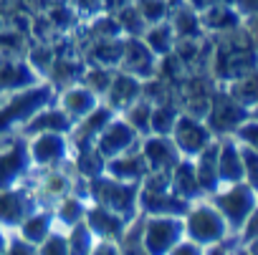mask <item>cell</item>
Instances as JSON below:
<instances>
[{
  "instance_id": "cell-11",
  "label": "cell",
  "mask_w": 258,
  "mask_h": 255,
  "mask_svg": "<svg viewBox=\"0 0 258 255\" xmlns=\"http://www.w3.org/2000/svg\"><path fill=\"white\" fill-rule=\"evenodd\" d=\"M177 144V149L182 152V157H198L208 144H213L218 137L213 134V129L208 126V121L203 116H195V114H185L180 111L177 121H175V129L170 134Z\"/></svg>"
},
{
  "instance_id": "cell-22",
  "label": "cell",
  "mask_w": 258,
  "mask_h": 255,
  "mask_svg": "<svg viewBox=\"0 0 258 255\" xmlns=\"http://www.w3.org/2000/svg\"><path fill=\"white\" fill-rule=\"evenodd\" d=\"M124 36L121 38H79V48L86 63H101L119 68L121 53H124Z\"/></svg>"
},
{
  "instance_id": "cell-52",
  "label": "cell",
  "mask_w": 258,
  "mask_h": 255,
  "mask_svg": "<svg viewBox=\"0 0 258 255\" xmlns=\"http://www.w3.org/2000/svg\"><path fill=\"white\" fill-rule=\"evenodd\" d=\"M250 114H253V116H258V106H255V109H253V111H250Z\"/></svg>"
},
{
  "instance_id": "cell-3",
  "label": "cell",
  "mask_w": 258,
  "mask_h": 255,
  "mask_svg": "<svg viewBox=\"0 0 258 255\" xmlns=\"http://www.w3.org/2000/svg\"><path fill=\"white\" fill-rule=\"evenodd\" d=\"M182 225H185V237L195 240L203 250L215 247L230 232L223 212L213 205L210 197H200L190 202L187 212L182 215Z\"/></svg>"
},
{
  "instance_id": "cell-2",
  "label": "cell",
  "mask_w": 258,
  "mask_h": 255,
  "mask_svg": "<svg viewBox=\"0 0 258 255\" xmlns=\"http://www.w3.org/2000/svg\"><path fill=\"white\" fill-rule=\"evenodd\" d=\"M58 91L43 78L28 89L13 91L0 99V139L21 132L23 126L48 104H53Z\"/></svg>"
},
{
  "instance_id": "cell-40",
  "label": "cell",
  "mask_w": 258,
  "mask_h": 255,
  "mask_svg": "<svg viewBox=\"0 0 258 255\" xmlns=\"http://www.w3.org/2000/svg\"><path fill=\"white\" fill-rule=\"evenodd\" d=\"M142 235H145V212H137L126 222V227L119 237L121 252H145L142 250Z\"/></svg>"
},
{
  "instance_id": "cell-29",
  "label": "cell",
  "mask_w": 258,
  "mask_h": 255,
  "mask_svg": "<svg viewBox=\"0 0 258 255\" xmlns=\"http://www.w3.org/2000/svg\"><path fill=\"white\" fill-rule=\"evenodd\" d=\"M218 147H220V142L215 139V142L208 144L198 157H192V162H195V172H198V182H200L205 197L215 195V192L223 187L220 175H218Z\"/></svg>"
},
{
  "instance_id": "cell-27",
  "label": "cell",
  "mask_w": 258,
  "mask_h": 255,
  "mask_svg": "<svg viewBox=\"0 0 258 255\" xmlns=\"http://www.w3.org/2000/svg\"><path fill=\"white\" fill-rule=\"evenodd\" d=\"M150 172L145 157L140 149H129L124 154H116L111 159H106V175L114 180H124V182H142L145 175Z\"/></svg>"
},
{
  "instance_id": "cell-23",
  "label": "cell",
  "mask_w": 258,
  "mask_h": 255,
  "mask_svg": "<svg viewBox=\"0 0 258 255\" xmlns=\"http://www.w3.org/2000/svg\"><path fill=\"white\" fill-rule=\"evenodd\" d=\"M56 101H58V106H61L63 111H69V114L74 116V121H76V119L86 116L91 109H96V106L101 104V96H99L96 91H91L86 83L79 81V83H71V86L61 89L58 96H56Z\"/></svg>"
},
{
  "instance_id": "cell-33",
  "label": "cell",
  "mask_w": 258,
  "mask_h": 255,
  "mask_svg": "<svg viewBox=\"0 0 258 255\" xmlns=\"http://www.w3.org/2000/svg\"><path fill=\"white\" fill-rule=\"evenodd\" d=\"M86 207H89V202H86L84 197H79V195H74V192L63 195V197L53 205V215H56L58 227L66 230V227L81 222V220L86 217Z\"/></svg>"
},
{
  "instance_id": "cell-36",
  "label": "cell",
  "mask_w": 258,
  "mask_h": 255,
  "mask_svg": "<svg viewBox=\"0 0 258 255\" xmlns=\"http://www.w3.org/2000/svg\"><path fill=\"white\" fill-rule=\"evenodd\" d=\"M66 237H69V252H79V255L94 252L96 235L91 232V227L86 225V220H81V222L66 227Z\"/></svg>"
},
{
  "instance_id": "cell-41",
  "label": "cell",
  "mask_w": 258,
  "mask_h": 255,
  "mask_svg": "<svg viewBox=\"0 0 258 255\" xmlns=\"http://www.w3.org/2000/svg\"><path fill=\"white\" fill-rule=\"evenodd\" d=\"M135 6L142 13V18L147 21V26H152V23L170 21L175 0H135Z\"/></svg>"
},
{
  "instance_id": "cell-9",
  "label": "cell",
  "mask_w": 258,
  "mask_h": 255,
  "mask_svg": "<svg viewBox=\"0 0 258 255\" xmlns=\"http://www.w3.org/2000/svg\"><path fill=\"white\" fill-rule=\"evenodd\" d=\"M250 116V109H245L243 104H238L223 86H218L210 96V106L205 114V121L213 129V134L220 137H233L235 129Z\"/></svg>"
},
{
  "instance_id": "cell-12",
  "label": "cell",
  "mask_w": 258,
  "mask_h": 255,
  "mask_svg": "<svg viewBox=\"0 0 258 255\" xmlns=\"http://www.w3.org/2000/svg\"><path fill=\"white\" fill-rule=\"evenodd\" d=\"M38 195L31 182L16 185V187H3L0 190V225L16 230L36 207H38Z\"/></svg>"
},
{
  "instance_id": "cell-31",
  "label": "cell",
  "mask_w": 258,
  "mask_h": 255,
  "mask_svg": "<svg viewBox=\"0 0 258 255\" xmlns=\"http://www.w3.org/2000/svg\"><path fill=\"white\" fill-rule=\"evenodd\" d=\"M238 104H243L245 109H255L258 106V68H253V71H248V73H243V76H238V78H233V81H228V83H220Z\"/></svg>"
},
{
  "instance_id": "cell-24",
  "label": "cell",
  "mask_w": 258,
  "mask_h": 255,
  "mask_svg": "<svg viewBox=\"0 0 258 255\" xmlns=\"http://www.w3.org/2000/svg\"><path fill=\"white\" fill-rule=\"evenodd\" d=\"M84 68H86V61H84L81 53H61V56L53 58V63L46 73V81L56 91H61L71 83H79L81 76H84Z\"/></svg>"
},
{
  "instance_id": "cell-14",
  "label": "cell",
  "mask_w": 258,
  "mask_h": 255,
  "mask_svg": "<svg viewBox=\"0 0 258 255\" xmlns=\"http://www.w3.org/2000/svg\"><path fill=\"white\" fill-rule=\"evenodd\" d=\"M43 81L26 56H0V99Z\"/></svg>"
},
{
  "instance_id": "cell-13",
  "label": "cell",
  "mask_w": 258,
  "mask_h": 255,
  "mask_svg": "<svg viewBox=\"0 0 258 255\" xmlns=\"http://www.w3.org/2000/svg\"><path fill=\"white\" fill-rule=\"evenodd\" d=\"M140 144H142V134L129 121H124L119 114L104 126V132L96 137V149L106 159H111L116 154H124L129 149H140Z\"/></svg>"
},
{
  "instance_id": "cell-18",
  "label": "cell",
  "mask_w": 258,
  "mask_h": 255,
  "mask_svg": "<svg viewBox=\"0 0 258 255\" xmlns=\"http://www.w3.org/2000/svg\"><path fill=\"white\" fill-rule=\"evenodd\" d=\"M116 116V111L109 106V104H99L96 109H91L86 116H81V119H76V124H74V129H71V144H74V149H79V147H89V144H96V137L104 132V126L111 121Z\"/></svg>"
},
{
  "instance_id": "cell-50",
  "label": "cell",
  "mask_w": 258,
  "mask_h": 255,
  "mask_svg": "<svg viewBox=\"0 0 258 255\" xmlns=\"http://www.w3.org/2000/svg\"><path fill=\"white\" fill-rule=\"evenodd\" d=\"M187 6H192L195 11H205V8H210V6H215V3H223V0H185ZM230 3V0H228Z\"/></svg>"
},
{
  "instance_id": "cell-8",
  "label": "cell",
  "mask_w": 258,
  "mask_h": 255,
  "mask_svg": "<svg viewBox=\"0 0 258 255\" xmlns=\"http://www.w3.org/2000/svg\"><path fill=\"white\" fill-rule=\"evenodd\" d=\"M182 237H185L182 215H145V235H142L145 252L170 255Z\"/></svg>"
},
{
  "instance_id": "cell-44",
  "label": "cell",
  "mask_w": 258,
  "mask_h": 255,
  "mask_svg": "<svg viewBox=\"0 0 258 255\" xmlns=\"http://www.w3.org/2000/svg\"><path fill=\"white\" fill-rule=\"evenodd\" d=\"M240 152H243V182L258 190V149L240 144Z\"/></svg>"
},
{
  "instance_id": "cell-30",
  "label": "cell",
  "mask_w": 258,
  "mask_h": 255,
  "mask_svg": "<svg viewBox=\"0 0 258 255\" xmlns=\"http://www.w3.org/2000/svg\"><path fill=\"white\" fill-rule=\"evenodd\" d=\"M170 187H172L175 195H180V197L187 200V202H195V200L205 197V195H203V187H200V182H198L195 162H192L190 157H182V159L172 167V172H170Z\"/></svg>"
},
{
  "instance_id": "cell-10",
  "label": "cell",
  "mask_w": 258,
  "mask_h": 255,
  "mask_svg": "<svg viewBox=\"0 0 258 255\" xmlns=\"http://www.w3.org/2000/svg\"><path fill=\"white\" fill-rule=\"evenodd\" d=\"M28 149L36 169H51L61 167L74 157V144L71 137L63 132H41L28 137Z\"/></svg>"
},
{
  "instance_id": "cell-19",
  "label": "cell",
  "mask_w": 258,
  "mask_h": 255,
  "mask_svg": "<svg viewBox=\"0 0 258 255\" xmlns=\"http://www.w3.org/2000/svg\"><path fill=\"white\" fill-rule=\"evenodd\" d=\"M200 18H203V28H205L208 38L228 36V33H235L245 26V18L238 13V8L233 3H228V0L200 11Z\"/></svg>"
},
{
  "instance_id": "cell-28",
  "label": "cell",
  "mask_w": 258,
  "mask_h": 255,
  "mask_svg": "<svg viewBox=\"0 0 258 255\" xmlns=\"http://www.w3.org/2000/svg\"><path fill=\"white\" fill-rule=\"evenodd\" d=\"M53 227H58V222H56V215H53V207H48V205H38L18 227H16V232L21 235V237H26L31 245H41L46 237H48V232L53 230Z\"/></svg>"
},
{
  "instance_id": "cell-17",
  "label": "cell",
  "mask_w": 258,
  "mask_h": 255,
  "mask_svg": "<svg viewBox=\"0 0 258 255\" xmlns=\"http://www.w3.org/2000/svg\"><path fill=\"white\" fill-rule=\"evenodd\" d=\"M142 86H145V81L140 76L116 68V73H114V78H111V83H109L101 101L109 104L116 114H121L126 106H132L135 101L142 99Z\"/></svg>"
},
{
  "instance_id": "cell-32",
  "label": "cell",
  "mask_w": 258,
  "mask_h": 255,
  "mask_svg": "<svg viewBox=\"0 0 258 255\" xmlns=\"http://www.w3.org/2000/svg\"><path fill=\"white\" fill-rule=\"evenodd\" d=\"M76 172L86 180H94V177H101L106 175V157L96 149V144H89V147H79L74 149V157H71Z\"/></svg>"
},
{
  "instance_id": "cell-25",
  "label": "cell",
  "mask_w": 258,
  "mask_h": 255,
  "mask_svg": "<svg viewBox=\"0 0 258 255\" xmlns=\"http://www.w3.org/2000/svg\"><path fill=\"white\" fill-rule=\"evenodd\" d=\"M170 26L177 36V41H198L205 38V28H203V18L200 11H195L192 6H187L185 0H175L172 13H170Z\"/></svg>"
},
{
  "instance_id": "cell-39",
  "label": "cell",
  "mask_w": 258,
  "mask_h": 255,
  "mask_svg": "<svg viewBox=\"0 0 258 255\" xmlns=\"http://www.w3.org/2000/svg\"><path fill=\"white\" fill-rule=\"evenodd\" d=\"M114 16H116V21H119V26H121L124 38H140V36L147 31V21L142 18V13L137 11V6H135V3H132V6L119 8Z\"/></svg>"
},
{
  "instance_id": "cell-35",
  "label": "cell",
  "mask_w": 258,
  "mask_h": 255,
  "mask_svg": "<svg viewBox=\"0 0 258 255\" xmlns=\"http://www.w3.org/2000/svg\"><path fill=\"white\" fill-rule=\"evenodd\" d=\"M180 104L177 99H167L152 106V121H150V134H172L175 121L180 116Z\"/></svg>"
},
{
  "instance_id": "cell-15",
  "label": "cell",
  "mask_w": 258,
  "mask_h": 255,
  "mask_svg": "<svg viewBox=\"0 0 258 255\" xmlns=\"http://www.w3.org/2000/svg\"><path fill=\"white\" fill-rule=\"evenodd\" d=\"M140 152L152 172H172V167L182 159V152L177 149L175 139L170 134H147L142 137Z\"/></svg>"
},
{
  "instance_id": "cell-26",
  "label": "cell",
  "mask_w": 258,
  "mask_h": 255,
  "mask_svg": "<svg viewBox=\"0 0 258 255\" xmlns=\"http://www.w3.org/2000/svg\"><path fill=\"white\" fill-rule=\"evenodd\" d=\"M218 175L223 185L243 182V152L235 137H220L218 139Z\"/></svg>"
},
{
  "instance_id": "cell-48",
  "label": "cell",
  "mask_w": 258,
  "mask_h": 255,
  "mask_svg": "<svg viewBox=\"0 0 258 255\" xmlns=\"http://www.w3.org/2000/svg\"><path fill=\"white\" fill-rule=\"evenodd\" d=\"M135 0H104V11H109V13H116L119 8H124V6H132Z\"/></svg>"
},
{
  "instance_id": "cell-47",
  "label": "cell",
  "mask_w": 258,
  "mask_h": 255,
  "mask_svg": "<svg viewBox=\"0 0 258 255\" xmlns=\"http://www.w3.org/2000/svg\"><path fill=\"white\" fill-rule=\"evenodd\" d=\"M230 3L238 8V13H240L243 18L258 16V0H230Z\"/></svg>"
},
{
  "instance_id": "cell-5",
  "label": "cell",
  "mask_w": 258,
  "mask_h": 255,
  "mask_svg": "<svg viewBox=\"0 0 258 255\" xmlns=\"http://www.w3.org/2000/svg\"><path fill=\"white\" fill-rule=\"evenodd\" d=\"M187 200L172 192L170 172H147L140 182V212L145 215H185Z\"/></svg>"
},
{
  "instance_id": "cell-6",
  "label": "cell",
  "mask_w": 258,
  "mask_h": 255,
  "mask_svg": "<svg viewBox=\"0 0 258 255\" xmlns=\"http://www.w3.org/2000/svg\"><path fill=\"white\" fill-rule=\"evenodd\" d=\"M36 175V164L31 159L28 137L16 132L0 139V190L31 182Z\"/></svg>"
},
{
  "instance_id": "cell-7",
  "label": "cell",
  "mask_w": 258,
  "mask_h": 255,
  "mask_svg": "<svg viewBox=\"0 0 258 255\" xmlns=\"http://www.w3.org/2000/svg\"><path fill=\"white\" fill-rule=\"evenodd\" d=\"M210 200L223 212L230 232H238L248 220V215L253 212V207L258 205V190L250 187L248 182H233L223 185L215 195H210Z\"/></svg>"
},
{
  "instance_id": "cell-46",
  "label": "cell",
  "mask_w": 258,
  "mask_h": 255,
  "mask_svg": "<svg viewBox=\"0 0 258 255\" xmlns=\"http://www.w3.org/2000/svg\"><path fill=\"white\" fill-rule=\"evenodd\" d=\"M205 250L195 242V240H190V237H182L175 247H172V252L170 255H203Z\"/></svg>"
},
{
  "instance_id": "cell-45",
  "label": "cell",
  "mask_w": 258,
  "mask_h": 255,
  "mask_svg": "<svg viewBox=\"0 0 258 255\" xmlns=\"http://www.w3.org/2000/svg\"><path fill=\"white\" fill-rule=\"evenodd\" d=\"M238 232H240V240H243L245 247L253 245V242H258V205L253 207V212L248 215V220L243 222V227Z\"/></svg>"
},
{
  "instance_id": "cell-42",
  "label": "cell",
  "mask_w": 258,
  "mask_h": 255,
  "mask_svg": "<svg viewBox=\"0 0 258 255\" xmlns=\"http://www.w3.org/2000/svg\"><path fill=\"white\" fill-rule=\"evenodd\" d=\"M38 252L48 255V252H58V255H66L69 252V237H66V230L63 227H53L48 232V237L38 245Z\"/></svg>"
},
{
  "instance_id": "cell-4",
  "label": "cell",
  "mask_w": 258,
  "mask_h": 255,
  "mask_svg": "<svg viewBox=\"0 0 258 255\" xmlns=\"http://www.w3.org/2000/svg\"><path fill=\"white\" fill-rule=\"evenodd\" d=\"M89 197H91L89 202H99L119 212L126 220H132L140 212V185L137 182H124V180L101 175V177L89 180Z\"/></svg>"
},
{
  "instance_id": "cell-16",
  "label": "cell",
  "mask_w": 258,
  "mask_h": 255,
  "mask_svg": "<svg viewBox=\"0 0 258 255\" xmlns=\"http://www.w3.org/2000/svg\"><path fill=\"white\" fill-rule=\"evenodd\" d=\"M157 53L140 38H126L124 41V53H121V61H119V68L121 71H129L140 76L142 81L145 78H152L157 73Z\"/></svg>"
},
{
  "instance_id": "cell-43",
  "label": "cell",
  "mask_w": 258,
  "mask_h": 255,
  "mask_svg": "<svg viewBox=\"0 0 258 255\" xmlns=\"http://www.w3.org/2000/svg\"><path fill=\"white\" fill-rule=\"evenodd\" d=\"M235 139H238V144H243V147H250V149H258V116H248L238 129H235V134H233Z\"/></svg>"
},
{
  "instance_id": "cell-37",
  "label": "cell",
  "mask_w": 258,
  "mask_h": 255,
  "mask_svg": "<svg viewBox=\"0 0 258 255\" xmlns=\"http://www.w3.org/2000/svg\"><path fill=\"white\" fill-rule=\"evenodd\" d=\"M152 106H155L152 101L140 99V101H135L132 106H126L119 116H121L124 121L132 124L142 137H147V134H150V121H152Z\"/></svg>"
},
{
  "instance_id": "cell-34",
  "label": "cell",
  "mask_w": 258,
  "mask_h": 255,
  "mask_svg": "<svg viewBox=\"0 0 258 255\" xmlns=\"http://www.w3.org/2000/svg\"><path fill=\"white\" fill-rule=\"evenodd\" d=\"M142 41L157 53V58L167 56L175 51V43H177V36L170 26V21H162V23H152L147 26V31L142 33Z\"/></svg>"
},
{
  "instance_id": "cell-49",
  "label": "cell",
  "mask_w": 258,
  "mask_h": 255,
  "mask_svg": "<svg viewBox=\"0 0 258 255\" xmlns=\"http://www.w3.org/2000/svg\"><path fill=\"white\" fill-rule=\"evenodd\" d=\"M245 31H248V36L258 43V16H250V18H245Z\"/></svg>"
},
{
  "instance_id": "cell-51",
  "label": "cell",
  "mask_w": 258,
  "mask_h": 255,
  "mask_svg": "<svg viewBox=\"0 0 258 255\" xmlns=\"http://www.w3.org/2000/svg\"><path fill=\"white\" fill-rule=\"evenodd\" d=\"M8 237H11V230L0 225V252H8Z\"/></svg>"
},
{
  "instance_id": "cell-21",
  "label": "cell",
  "mask_w": 258,
  "mask_h": 255,
  "mask_svg": "<svg viewBox=\"0 0 258 255\" xmlns=\"http://www.w3.org/2000/svg\"><path fill=\"white\" fill-rule=\"evenodd\" d=\"M74 116L69 114V111H63L61 106H58V101H53V104H48V106H43L23 129H21V134H26V137H33V134H41V132H63V134H71V129H74Z\"/></svg>"
},
{
  "instance_id": "cell-1",
  "label": "cell",
  "mask_w": 258,
  "mask_h": 255,
  "mask_svg": "<svg viewBox=\"0 0 258 255\" xmlns=\"http://www.w3.org/2000/svg\"><path fill=\"white\" fill-rule=\"evenodd\" d=\"M210 41H213V53H210L208 73L218 83H228V81L258 68V43L248 36L245 26L235 33L218 36Z\"/></svg>"
},
{
  "instance_id": "cell-20",
  "label": "cell",
  "mask_w": 258,
  "mask_h": 255,
  "mask_svg": "<svg viewBox=\"0 0 258 255\" xmlns=\"http://www.w3.org/2000/svg\"><path fill=\"white\" fill-rule=\"evenodd\" d=\"M84 220L91 227V232L96 235V240H116V242H119V237H121V232L129 222L126 217H121L119 212H114V210H109L99 202H89Z\"/></svg>"
},
{
  "instance_id": "cell-38",
  "label": "cell",
  "mask_w": 258,
  "mask_h": 255,
  "mask_svg": "<svg viewBox=\"0 0 258 255\" xmlns=\"http://www.w3.org/2000/svg\"><path fill=\"white\" fill-rule=\"evenodd\" d=\"M114 73H116V68H111V66H101V63H86V68H84V76H81V83H86L91 91H96V94L104 99V94H106V89H109V83H111Z\"/></svg>"
}]
</instances>
